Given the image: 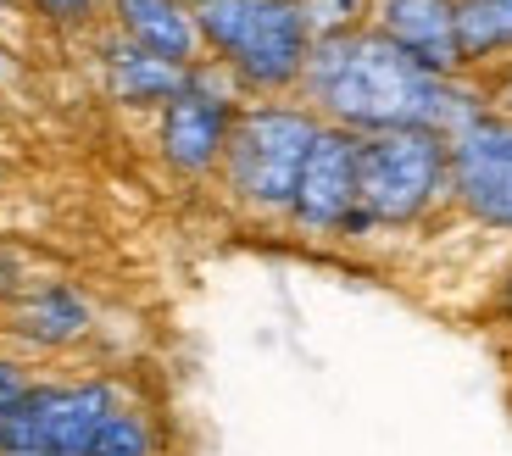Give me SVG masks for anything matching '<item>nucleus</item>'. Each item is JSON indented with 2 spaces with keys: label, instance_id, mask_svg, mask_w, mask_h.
<instances>
[{
  "label": "nucleus",
  "instance_id": "nucleus-1",
  "mask_svg": "<svg viewBox=\"0 0 512 456\" xmlns=\"http://www.w3.org/2000/svg\"><path fill=\"white\" fill-rule=\"evenodd\" d=\"M295 101H307L323 123L346 134L435 128L451 140L490 112V84L479 73H429L373 28H357V34L312 39Z\"/></svg>",
  "mask_w": 512,
  "mask_h": 456
},
{
  "label": "nucleus",
  "instance_id": "nucleus-2",
  "mask_svg": "<svg viewBox=\"0 0 512 456\" xmlns=\"http://www.w3.org/2000/svg\"><path fill=\"white\" fill-rule=\"evenodd\" d=\"M318 128L323 117L307 101H295V95H284V101H245L229 128V145H223L212 184L240 217L284 228L290 201H295V178H301V162H307Z\"/></svg>",
  "mask_w": 512,
  "mask_h": 456
},
{
  "label": "nucleus",
  "instance_id": "nucleus-3",
  "mask_svg": "<svg viewBox=\"0 0 512 456\" xmlns=\"http://www.w3.org/2000/svg\"><path fill=\"white\" fill-rule=\"evenodd\" d=\"M195 23L206 62L223 67L245 101H284L301 89L312 34L295 0H201Z\"/></svg>",
  "mask_w": 512,
  "mask_h": 456
},
{
  "label": "nucleus",
  "instance_id": "nucleus-4",
  "mask_svg": "<svg viewBox=\"0 0 512 456\" xmlns=\"http://www.w3.org/2000/svg\"><path fill=\"white\" fill-rule=\"evenodd\" d=\"M451 206V145L435 128L362 134L357 156V228L351 245L373 234H412Z\"/></svg>",
  "mask_w": 512,
  "mask_h": 456
},
{
  "label": "nucleus",
  "instance_id": "nucleus-5",
  "mask_svg": "<svg viewBox=\"0 0 512 456\" xmlns=\"http://www.w3.org/2000/svg\"><path fill=\"white\" fill-rule=\"evenodd\" d=\"M134 395L123 373H39L34 390L0 412V456H84L106 418Z\"/></svg>",
  "mask_w": 512,
  "mask_h": 456
},
{
  "label": "nucleus",
  "instance_id": "nucleus-6",
  "mask_svg": "<svg viewBox=\"0 0 512 456\" xmlns=\"http://www.w3.org/2000/svg\"><path fill=\"white\" fill-rule=\"evenodd\" d=\"M245 95L234 89V78L212 62H195L184 73L179 95L151 117V151L184 184H206L218 178L223 145H229V128L240 117Z\"/></svg>",
  "mask_w": 512,
  "mask_h": 456
},
{
  "label": "nucleus",
  "instance_id": "nucleus-7",
  "mask_svg": "<svg viewBox=\"0 0 512 456\" xmlns=\"http://www.w3.org/2000/svg\"><path fill=\"white\" fill-rule=\"evenodd\" d=\"M357 156H362V134L346 128H318L301 178H295V201L284 217V234L307 245H351L357 228Z\"/></svg>",
  "mask_w": 512,
  "mask_h": 456
},
{
  "label": "nucleus",
  "instance_id": "nucleus-8",
  "mask_svg": "<svg viewBox=\"0 0 512 456\" xmlns=\"http://www.w3.org/2000/svg\"><path fill=\"white\" fill-rule=\"evenodd\" d=\"M451 212L485 234L512 240V117L490 106L485 117L451 134Z\"/></svg>",
  "mask_w": 512,
  "mask_h": 456
},
{
  "label": "nucleus",
  "instance_id": "nucleus-9",
  "mask_svg": "<svg viewBox=\"0 0 512 456\" xmlns=\"http://www.w3.org/2000/svg\"><path fill=\"white\" fill-rule=\"evenodd\" d=\"M0 329L23 356H62L95 334V301L73 279H34L6 306Z\"/></svg>",
  "mask_w": 512,
  "mask_h": 456
},
{
  "label": "nucleus",
  "instance_id": "nucleus-10",
  "mask_svg": "<svg viewBox=\"0 0 512 456\" xmlns=\"http://www.w3.org/2000/svg\"><path fill=\"white\" fill-rule=\"evenodd\" d=\"M368 28L429 73H468L457 39V0H373Z\"/></svg>",
  "mask_w": 512,
  "mask_h": 456
},
{
  "label": "nucleus",
  "instance_id": "nucleus-11",
  "mask_svg": "<svg viewBox=\"0 0 512 456\" xmlns=\"http://www.w3.org/2000/svg\"><path fill=\"white\" fill-rule=\"evenodd\" d=\"M184 73H190V67L162 62V56H151V51H140V45H128V39H117L112 28L95 34V78H101V95L112 106H123V112L156 117L173 95H179Z\"/></svg>",
  "mask_w": 512,
  "mask_h": 456
},
{
  "label": "nucleus",
  "instance_id": "nucleus-12",
  "mask_svg": "<svg viewBox=\"0 0 512 456\" xmlns=\"http://www.w3.org/2000/svg\"><path fill=\"white\" fill-rule=\"evenodd\" d=\"M117 39L140 45V51L162 56L173 67L206 62L201 51V23H195L190 0H106V23Z\"/></svg>",
  "mask_w": 512,
  "mask_h": 456
},
{
  "label": "nucleus",
  "instance_id": "nucleus-13",
  "mask_svg": "<svg viewBox=\"0 0 512 456\" xmlns=\"http://www.w3.org/2000/svg\"><path fill=\"white\" fill-rule=\"evenodd\" d=\"M457 39L468 73H496L512 62V0H457Z\"/></svg>",
  "mask_w": 512,
  "mask_h": 456
},
{
  "label": "nucleus",
  "instance_id": "nucleus-14",
  "mask_svg": "<svg viewBox=\"0 0 512 456\" xmlns=\"http://www.w3.org/2000/svg\"><path fill=\"white\" fill-rule=\"evenodd\" d=\"M84 456H167V434H162L156 406L140 401V395H128L112 418L95 429V440L84 445Z\"/></svg>",
  "mask_w": 512,
  "mask_h": 456
},
{
  "label": "nucleus",
  "instance_id": "nucleus-15",
  "mask_svg": "<svg viewBox=\"0 0 512 456\" xmlns=\"http://www.w3.org/2000/svg\"><path fill=\"white\" fill-rule=\"evenodd\" d=\"M12 6L56 34H90L106 23V0H12Z\"/></svg>",
  "mask_w": 512,
  "mask_h": 456
},
{
  "label": "nucleus",
  "instance_id": "nucleus-16",
  "mask_svg": "<svg viewBox=\"0 0 512 456\" xmlns=\"http://www.w3.org/2000/svg\"><path fill=\"white\" fill-rule=\"evenodd\" d=\"M301 17H307V34L312 39H334V34H357L368 28L373 0H295Z\"/></svg>",
  "mask_w": 512,
  "mask_h": 456
},
{
  "label": "nucleus",
  "instance_id": "nucleus-17",
  "mask_svg": "<svg viewBox=\"0 0 512 456\" xmlns=\"http://www.w3.org/2000/svg\"><path fill=\"white\" fill-rule=\"evenodd\" d=\"M34 356H23L17 345H0V412H12L28 390H34Z\"/></svg>",
  "mask_w": 512,
  "mask_h": 456
},
{
  "label": "nucleus",
  "instance_id": "nucleus-18",
  "mask_svg": "<svg viewBox=\"0 0 512 456\" xmlns=\"http://www.w3.org/2000/svg\"><path fill=\"white\" fill-rule=\"evenodd\" d=\"M28 284H34V279H28V262L12 251V245H0V312H6Z\"/></svg>",
  "mask_w": 512,
  "mask_h": 456
},
{
  "label": "nucleus",
  "instance_id": "nucleus-19",
  "mask_svg": "<svg viewBox=\"0 0 512 456\" xmlns=\"http://www.w3.org/2000/svg\"><path fill=\"white\" fill-rule=\"evenodd\" d=\"M485 84H490V106L512 117V62L496 67V73H485Z\"/></svg>",
  "mask_w": 512,
  "mask_h": 456
},
{
  "label": "nucleus",
  "instance_id": "nucleus-20",
  "mask_svg": "<svg viewBox=\"0 0 512 456\" xmlns=\"http://www.w3.org/2000/svg\"><path fill=\"white\" fill-rule=\"evenodd\" d=\"M490 312H496V323H507V329H512V262L501 267V279H496V301H490Z\"/></svg>",
  "mask_w": 512,
  "mask_h": 456
},
{
  "label": "nucleus",
  "instance_id": "nucleus-21",
  "mask_svg": "<svg viewBox=\"0 0 512 456\" xmlns=\"http://www.w3.org/2000/svg\"><path fill=\"white\" fill-rule=\"evenodd\" d=\"M0 12H17V6H12V0H0Z\"/></svg>",
  "mask_w": 512,
  "mask_h": 456
},
{
  "label": "nucleus",
  "instance_id": "nucleus-22",
  "mask_svg": "<svg viewBox=\"0 0 512 456\" xmlns=\"http://www.w3.org/2000/svg\"><path fill=\"white\" fill-rule=\"evenodd\" d=\"M190 6H201V0H190Z\"/></svg>",
  "mask_w": 512,
  "mask_h": 456
},
{
  "label": "nucleus",
  "instance_id": "nucleus-23",
  "mask_svg": "<svg viewBox=\"0 0 512 456\" xmlns=\"http://www.w3.org/2000/svg\"><path fill=\"white\" fill-rule=\"evenodd\" d=\"M28 456H34V451H28Z\"/></svg>",
  "mask_w": 512,
  "mask_h": 456
}]
</instances>
